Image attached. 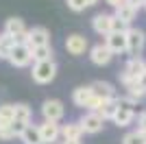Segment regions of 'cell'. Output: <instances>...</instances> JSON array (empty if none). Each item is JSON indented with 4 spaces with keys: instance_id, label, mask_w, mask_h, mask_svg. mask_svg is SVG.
Instances as JSON below:
<instances>
[{
    "instance_id": "obj_1",
    "label": "cell",
    "mask_w": 146,
    "mask_h": 144,
    "mask_svg": "<svg viewBox=\"0 0 146 144\" xmlns=\"http://www.w3.org/2000/svg\"><path fill=\"white\" fill-rule=\"evenodd\" d=\"M144 74H146V61L142 57H131L127 61V66H124V72L120 74V81H122L124 87H129L135 81H140Z\"/></svg>"
},
{
    "instance_id": "obj_2",
    "label": "cell",
    "mask_w": 146,
    "mask_h": 144,
    "mask_svg": "<svg viewBox=\"0 0 146 144\" xmlns=\"http://www.w3.org/2000/svg\"><path fill=\"white\" fill-rule=\"evenodd\" d=\"M33 81L39 85H46L50 83L52 79L57 77V63L52 59H46V61H35V66H33Z\"/></svg>"
},
{
    "instance_id": "obj_3",
    "label": "cell",
    "mask_w": 146,
    "mask_h": 144,
    "mask_svg": "<svg viewBox=\"0 0 146 144\" xmlns=\"http://www.w3.org/2000/svg\"><path fill=\"white\" fill-rule=\"evenodd\" d=\"M144 46H146L144 31L129 26V31H127V53L131 55V57H140V55L144 53Z\"/></svg>"
},
{
    "instance_id": "obj_4",
    "label": "cell",
    "mask_w": 146,
    "mask_h": 144,
    "mask_svg": "<svg viewBox=\"0 0 146 144\" xmlns=\"http://www.w3.org/2000/svg\"><path fill=\"white\" fill-rule=\"evenodd\" d=\"M9 61H11V66L15 68H26L33 61V50H31L29 44H15L11 50V57H9Z\"/></svg>"
},
{
    "instance_id": "obj_5",
    "label": "cell",
    "mask_w": 146,
    "mask_h": 144,
    "mask_svg": "<svg viewBox=\"0 0 146 144\" xmlns=\"http://www.w3.org/2000/svg\"><path fill=\"white\" fill-rule=\"evenodd\" d=\"M66 114V109H63V103L57 101V98H48V101L42 103V116L44 120H57L59 122Z\"/></svg>"
},
{
    "instance_id": "obj_6",
    "label": "cell",
    "mask_w": 146,
    "mask_h": 144,
    "mask_svg": "<svg viewBox=\"0 0 146 144\" xmlns=\"http://www.w3.org/2000/svg\"><path fill=\"white\" fill-rule=\"evenodd\" d=\"M111 57H113V50L107 46V42L105 44H96V46L90 48V59H92L94 66H107V63L111 61Z\"/></svg>"
},
{
    "instance_id": "obj_7",
    "label": "cell",
    "mask_w": 146,
    "mask_h": 144,
    "mask_svg": "<svg viewBox=\"0 0 146 144\" xmlns=\"http://www.w3.org/2000/svg\"><path fill=\"white\" fill-rule=\"evenodd\" d=\"M105 42L113 50V55L127 53V31H111L109 35H105Z\"/></svg>"
},
{
    "instance_id": "obj_8",
    "label": "cell",
    "mask_w": 146,
    "mask_h": 144,
    "mask_svg": "<svg viewBox=\"0 0 146 144\" xmlns=\"http://www.w3.org/2000/svg\"><path fill=\"white\" fill-rule=\"evenodd\" d=\"M79 122H81V127H83V131H85V133H92V135H94V133H98L100 129H103L105 118L98 114V111H87Z\"/></svg>"
},
{
    "instance_id": "obj_9",
    "label": "cell",
    "mask_w": 146,
    "mask_h": 144,
    "mask_svg": "<svg viewBox=\"0 0 146 144\" xmlns=\"http://www.w3.org/2000/svg\"><path fill=\"white\" fill-rule=\"evenodd\" d=\"M39 131H42L44 144H55L61 138V127L57 125V120H44L39 125Z\"/></svg>"
},
{
    "instance_id": "obj_10",
    "label": "cell",
    "mask_w": 146,
    "mask_h": 144,
    "mask_svg": "<svg viewBox=\"0 0 146 144\" xmlns=\"http://www.w3.org/2000/svg\"><path fill=\"white\" fill-rule=\"evenodd\" d=\"M87 37H83V35H79V33H74V35H68V39H66V50L70 55H74V57H79V55H85V50H87Z\"/></svg>"
},
{
    "instance_id": "obj_11",
    "label": "cell",
    "mask_w": 146,
    "mask_h": 144,
    "mask_svg": "<svg viewBox=\"0 0 146 144\" xmlns=\"http://www.w3.org/2000/svg\"><path fill=\"white\" fill-rule=\"evenodd\" d=\"M92 29L96 31L98 35H109L111 31H113V15H109V13H98V15H94V20H92Z\"/></svg>"
},
{
    "instance_id": "obj_12",
    "label": "cell",
    "mask_w": 146,
    "mask_h": 144,
    "mask_svg": "<svg viewBox=\"0 0 146 144\" xmlns=\"http://www.w3.org/2000/svg\"><path fill=\"white\" fill-rule=\"evenodd\" d=\"M44 44H50L48 29H44V26H33V29H29V46L35 48V46H44Z\"/></svg>"
},
{
    "instance_id": "obj_13",
    "label": "cell",
    "mask_w": 146,
    "mask_h": 144,
    "mask_svg": "<svg viewBox=\"0 0 146 144\" xmlns=\"http://www.w3.org/2000/svg\"><path fill=\"white\" fill-rule=\"evenodd\" d=\"M20 140L24 144H44V138H42V131H39V125H26V129L20 133Z\"/></svg>"
},
{
    "instance_id": "obj_14",
    "label": "cell",
    "mask_w": 146,
    "mask_h": 144,
    "mask_svg": "<svg viewBox=\"0 0 146 144\" xmlns=\"http://www.w3.org/2000/svg\"><path fill=\"white\" fill-rule=\"evenodd\" d=\"M92 96H94L92 85H81V87H76V90L72 92V103L76 105V107H85Z\"/></svg>"
},
{
    "instance_id": "obj_15",
    "label": "cell",
    "mask_w": 146,
    "mask_h": 144,
    "mask_svg": "<svg viewBox=\"0 0 146 144\" xmlns=\"http://www.w3.org/2000/svg\"><path fill=\"white\" fill-rule=\"evenodd\" d=\"M92 90L94 94L105 98V101H109V98H116V90H113V85L107 83V81H94L92 83Z\"/></svg>"
},
{
    "instance_id": "obj_16",
    "label": "cell",
    "mask_w": 146,
    "mask_h": 144,
    "mask_svg": "<svg viewBox=\"0 0 146 144\" xmlns=\"http://www.w3.org/2000/svg\"><path fill=\"white\" fill-rule=\"evenodd\" d=\"M83 127H81V122H68V125L61 127V138L63 140H81V135H83Z\"/></svg>"
},
{
    "instance_id": "obj_17",
    "label": "cell",
    "mask_w": 146,
    "mask_h": 144,
    "mask_svg": "<svg viewBox=\"0 0 146 144\" xmlns=\"http://www.w3.org/2000/svg\"><path fill=\"white\" fill-rule=\"evenodd\" d=\"M26 26H24V20L22 18H9L5 22V33H9V35H13V37H18V35H22V33H26Z\"/></svg>"
},
{
    "instance_id": "obj_18",
    "label": "cell",
    "mask_w": 146,
    "mask_h": 144,
    "mask_svg": "<svg viewBox=\"0 0 146 144\" xmlns=\"http://www.w3.org/2000/svg\"><path fill=\"white\" fill-rule=\"evenodd\" d=\"M15 37L13 35H9V33H2L0 35V59H7L9 61V57H11V50H13V46H15Z\"/></svg>"
},
{
    "instance_id": "obj_19",
    "label": "cell",
    "mask_w": 146,
    "mask_h": 144,
    "mask_svg": "<svg viewBox=\"0 0 146 144\" xmlns=\"http://www.w3.org/2000/svg\"><path fill=\"white\" fill-rule=\"evenodd\" d=\"M15 120V105H0V129H9Z\"/></svg>"
},
{
    "instance_id": "obj_20",
    "label": "cell",
    "mask_w": 146,
    "mask_h": 144,
    "mask_svg": "<svg viewBox=\"0 0 146 144\" xmlns=\"http://www.w3.org/2000/svg\"><path fill=\"white\" fill-rule=\"evenodd\" d=\"M133 120H135V111L133 109H124V107H118L116 116H113V122L118 127H129Z\"/></svg>"
},
{
    "instance_id": "obj_21",
    "label": "cell",
    "mask_w": 146,
    "mask_h": 144,
    "mask_svg": "<svg viewBox=\"0 0 146 144\" xmlns=\"http://www.w3.org/2000/svg\"><path fill=\"white\" fill-rule=\"evenodd\" d=\"M116 15L120 20H124L127 24H131L135 20V15H137V9L135 7H131L129 2H124V5H120V7H116Z\"/></svg>"
},
{
    "instance_id": "obj_22",
    "label": "cell",
    "mask_w": 146,
    "mask_h": 144,
    "mask_svg": "<svg viewBox=\"0 0 146 144\" xmlns=\"http://www.w3.org/2000/svg\"><path fill=\"white\" fill-rule=\"evenodd\" d=\"M31 50H33V61H46V59H52V46H50V44L35 46V48H31Z\"/></svg>"
},
{
    "instance_id": "obj_23",
    "label": "cell",
    "mask_w": 146,
    "mask_h": 144,
    "mask_svg": "<svg viewBox=\"0 0 146 144\" xmlns=\"http://www.w3.org/2000/svg\"><path fill=\"white\" fill-rule=\"evenodd\" d=\"M116 111H118V103H116V98H109V101H105V103H103V107L98 109V114L103 116L105 120H113Z\"/></svg>"
},
{
    "instance_id": "obj_24",
    "label": "cell",
    "mask_w": 146,
    "mask_h": 144,
    "mask_svg": "<svg viewBox=\"0 0 146 144\" xmlns=\"http://www.w3.org/2000/svg\"><path fill=\"white\" fill-rule=\"evenodd\" d=\"M122 144H146V131L137 129V131H131L122 138Z\"/></svg>"
},
{
    "instance_id": "obj_25",
    "label": "cell",
    "mask_w": 146,
    "mask_h": 144,
    "mask_svg": "<svg viewBox=\"0 0 146 144\" xmlns=\"http://www.w3.org/2000/svg\"><path fill=\"white\" fill-rule=\"evenodd\" d=\"M15 118L24 120V122H31V118H33V109H31L26 103H15Z\"/></svg>"
},
{
    "instance_id": "obj_26",
    "label": "cell",
    "mask_w": 146,
    "mask_h": 144,
    "mask_svg": "<svg viewBox=\"0 0 146 144\" xmlns=\"http://www.w3.org/2000/svg\"><path fill=\"white\" fill-rule=\"evenodd\" d=\"M116 103H118V107L133 109V111H135V107H137V98H133L131 94H127V96H116Z\"/></svg>"
},
{
    "instance_id": "obj_27",
    "label": "cell",
    "mask_w": 146,
    "mask_h": 144,
    "mask_svg": "<svg viewBox=\"0 0 146 144\" xmlns=\"http://www.w3.org/2000/svg\"><path fill=\"white\" fill-rule=\"evenodd\" d=\"M127 90H129L127 94H131V96H133V98H137V101H140V98H144V96H146V87H144V85L140 83V81H135L133 85H129Z\"/></svg>"
},
{
    "instance_id": "obj_28",
    "label": "cell",
    "mask_w": 146,
    "mask_h": 144,
    "mask_svg": "<svg viewBox=\"0 0 146 144\" xmlns=\"http://www.w3.org/2000/svg\"><path fill=\"white\" fill-rule=\"evenodd\" d=\"M66 5H68L70 11L81 13V11H85L87 7H90V2H87V0H66Z\"/></svg>"
},
{
    "instance_id": "obj_29",
    "label": "cell",
    "mask_w": 146,
    "mask_h": 144,
    "mask_svg": "<svg viewBox=\"0 0 146 144\" xmlns=\"http://www.w3.org/2000/svg\"><path fill=\"white\" fill-rule=\"evenodd\" d=\"M26 125H29V122H24V120H18V118L11 122V131L15 133V138H20V133L26 129Z\"/></svg>"
},
{
    "instance_id": "obj_30",
    "label": "cell",
    "mask_w": 146,
    "mask_h": 144,
    "mask_svg": "<svg viewBox=\"0 0 146 144\" xmlns=\"http://www.w3.org/2000/svg\"><path fill=\"white\" fill-rule=\"evenodd\" d=\"M129 26H131V24H127L124 20H120L116 13H113V31H129Z\"/></svg>"
},
{
    "instance_id": "obj_31",
    "label": "cell",
    "mask_w": 146,
    "mask_h": 144,
    "mask_svg": "<svg viewBox=\"0 0 146 144\" xmlns=\"http://www.w3.org/2000/svg\"><path fill=\"white\" fill-rule=\"evenodd\" d=\"M15 138V133L11 131V127L9 129H0V140H13Z\"/></svg>"
},
{
    "instance_id": "obj_32",
    "label": "cell",
    "mask_w": 146,
    "mask_h": 144,
    "mask_svg": "<svg viewBox=\"0 0 146 144\" xmlns=\"http://www.w3.org/2000/svg\"><path fill=\"white\" fill-rule=\"evenodd\" d=\"M137 129L146 131V111H142V114L137 116Z\"/></svg>"
},
{
    "instance_id": "obj_33",
    "label": "cell",
    "mask_w": 146,
    "mask_h": 144,
    "mask_svg": "<svg viewBox=\"0 0 146 144\" xmlns=\"http://www.w3.org/2000/svg\"><path fill=\"white\" fill-rule=\"evenodd\" d=\"M105 2H107V5H109V7H113V9H116V7L124 5V2H127V0H105Z\"/></svg>"
},
{
    "instance_id": "obj_34",
    "label": "cell",
    "mask_w": 146,
    "mask_h": 144,
    "mask_svg": "<svg viewBox=\"0 0 146 144\" xmlns=\"http://www.w3.org/2000/svg\"><path fill=\"white\" fill-rule=\"evenodd\" d=\"M63 144H81V140H63Z\"/></svg>"
},
{
    "instance_id": "obj_35",
    "label": "cell",
    "mask_w": 146,
    "mask_h": 144,
    "mask_svg": "<svg viewBox=\"0 0 146 144\" xmlns=\"http://www.w3.org/2000/svg\"><path fill=\"white\" fill-rule=\"evenodd\" d=\"M87 2H90V7H92V5H96V2H98V0H87Z\"/></svg>"
},
{
    "instance_id": "obj_36",
    "label": "cell",
    "mask_w": 146,
    "mask_h": 144,
    "mask_svg": "<svg viewBox=\"0 0 146 144\" xmlns=\"http://www.w3.org/2000/svg\"><path fill=\"white\" fill-rule=\"evenodd\" d=\"M144 9H146V5H144Z\"/></svg>"
},
{
    "instance_id": "obj_37",
    "label": "cell",
    "mask_w": 146,
    "mask_h": 144,
    "mask_svg": "<svg viewBox=\"0 0 146 144\" xmlns=\"http://www.w3.org/2000/svg\"><path fill=\"white\" fill-rule=\"evenodd\" d=\"M61 144H63V142H61Z\"/></svg>"
}]
</instances>
